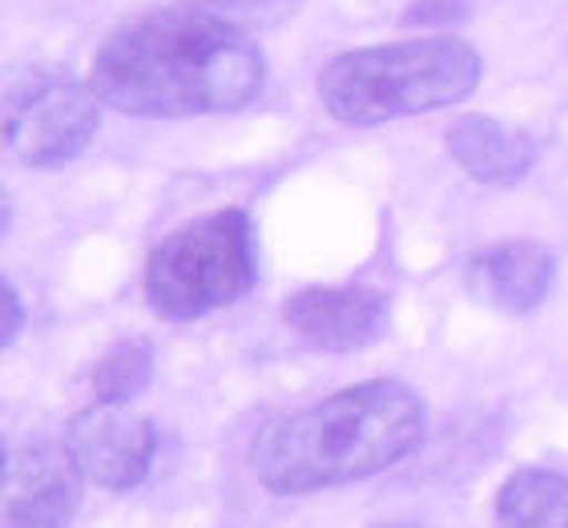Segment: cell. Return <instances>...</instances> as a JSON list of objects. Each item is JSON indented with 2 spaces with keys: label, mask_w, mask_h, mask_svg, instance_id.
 <instances>
[{
  "label": "cell",
  "mask_w": 568,
  "mask_h": 528,
  "mask_svg": "<svg viewBox=\"0 0 568 528\" xmlns=\"http://www.w3.org/2000/svg\"><path fill=\"white\" fill-rule=\"evenodd\" d=\"M283 323L315 352H359L387 331V298L372 286H303L283 303Z\"/></svg>",
  "instance_id": "cell-8"
},
{
  "label": "cell",
  "mask_w": 568,
  "mask_h": 528,
  "mask_svg": "<svg viewBox=\"0 0 568 528\" xmlns=\"http://www.w3.org/2000/svg\"><path fill=\"white\" fill-rule=\"evenodd\" d=\"M496 528H568V476L520 468L496 493Z\"/></svg>",
  "instance_id": "cell-11"
},
{
  "label": "cell",
  "mask_w": 568,
  "mask_h": 528,
  "mask_svg": "<svg viewBox=\"0 0 568 528\" xmlns=\"http://www.w3.org/2000/svg\"><path fill=\"white\" fill-rule=\"evenodd\" d=\"M153 375V347L145 339H121L93 367V399L130 404Z\"/></svg>",
  "instance_id": "cell-12"
},
{
  "label": "cell",
  "mask_w": 568,
  "mask_h": 528,
  "mask_svg": "<svg viewBox=\"0 0 568 528\" xmlns=\"http://www.w3.org/2000/svg\"><path fill=\"white\" fill-rule=\"evenodd\" d=\"M444 142L459 170L476 177L480 186H516L536 162L532 138L516 125L496 122L488 113L456 118L444 133Z\"/></svg>",
  "instance_id": "cell-10"
},
{
  "label": "cell",
  "mask_w": 568,
  "mask_h": 528,
  "mask_svg": "<svg viewBox=\"0 0 568 528\" xmlns=\"http://www.w3.org/2000/svg\"><path fill=\"white\" fill-rule=\"evenodd\" d=\"M464 278L471 298H480L484 307L504 315H532L552 291L557 254L536 238H508L471 254Z\"/></svg>",
  "instance_id": "cell-9"
},
{
  "label": "cell",
  "mask_w": 568,
  "mask_h": 528,
  "mask_svg": "<svg viewBox=\"0 0 568 528\" xmlns=\"http://www.w3.org/2000/svg\"><path fill=\"white\" fill-rule=\"evenodd\" d=\"M101 125V98L65 65H24L4 85V145L29 170L69 165Z\"/></svg>",
  "instance_id": "cell-5"
},
{
  "label": "cell",
  "mask_w": 568,
  "mask_h": 528,
  "mask_svg": "<svg viewBox=\"0 0 568 528\" xmlns=\"http://www.w3.org/2000/svg\"><path fill=\"white\" fill-rule=\"evenodd\" d=\"M89 85L130 118L234 113L263 93V49L206 9H150L118 24L89 65Z\"/></svg>",
  "instance_id": "cell-1"
},
{
  "label": "cell",
  "mask_w": 568,
  "mask_h": 528,
  "mask_svg": "<svg viewBox=\"0 0 568 528\" xmlns=\"http://www.w3.org/2000/svg\"><path fill=\"white\" fill-rule=\"evenodd\" d=\"M379 528H419V525H379Z\"/></svg>",
  "instance_id": "cell-14"
},
{
  "label": "cell",
  "mask_w": 568,
  "mask_h": 528,
  "mask_svg": "<svg viewBox=\"0 0 568 528\" xmlns=\"http://www.w3.org/2000/svg\"><path fill=\"white\" fill-rule=\"evenodd\" d=\"M484 61L459 37H412L351 49L318 69V101L343 125H387L448 110L476 93Z\"/></svg>",
  "instance_id": "cell-3"
},
{
  "label": "cell",
  "mask_w": 568,
  "mask_h": 528,
  "mask_svg": "<svg viewBox=\"0 0 568 528\" xmlns=\"http://www.w3.org/2000/svg\"><path fill=\"white\" fill-rule=\"evenodd\" d=\"M254 286V226L239 206L214 210L165 234L145 263V298L170 323L202 319Z\"/></svg>",
  "instance_id": "cell-4"
},
{
  "label": "cell",
  "mask_w": 568,
  "mask_h": 528,
  "mask_svg": "<svg viewBox=\"0 0 568 528\" xmlns=\"http://www.w3.org/2000/svg\"><path fill=\"white\" fill-rule=\"evenodd\" d=\"M85 476L77 473L65 440L44 436L4 444L0 476V525L4 528H65L81 505Z\"/></svg>",
  "instance_id": "cell-6"
},
{
  "label": "cell",
  "mask_w": 568,
  "mask_h": 528,
  "mask_svg": "<svg viewBox=\"0 0 568 528\" xmlns=\"http://www.w3.org/2000/svg\"><path fill=\"white\" fill-rule=\"evenodd\" d=\"M4 331H0V343L4 347H12L17 343V335L24 331V303H21V295H17V286L12 283H4Z\"/></svg>",
  "instance_id": "cell-13"
},
{
  "label": "cell",
  "mask_w": 568,
  "mask_h": 528,
  "mask_svg": "<svg viewBox=\"0 0 568 528\" xmlns=\"http://www.w3.org/2000/svg\"><path fill=\"white\" fill-rule=\"evenodd\" d=\"M65 448L89 485L105 493H130L150 476L153 456H158V431L130 404L93 399L69 419Z\"/></svg>",
  "instance_id": "cell-7"
},
{
  "label": "cell",
  "mask_w": 568,
  "mask_h": 528,
  "mask_svg": "<svg viewBox=\"0 0 568 528\" xmlns=\"http://www.w3.org/2000/svg\"><path fill=\"white\" fill-rule=\"evenodd\" d=\"M424 399L404 379H367L266 419L251 440V473L274 496H306L387 473L424 440Z\"/></svg>",
  "instance_id": "cell-2"
}]
</instances>
